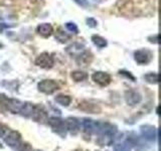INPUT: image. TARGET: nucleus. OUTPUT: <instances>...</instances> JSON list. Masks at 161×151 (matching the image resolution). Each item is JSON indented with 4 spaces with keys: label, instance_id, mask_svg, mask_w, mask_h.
Masks as SVG:
<instances>
[{
    "label": "nucleus",
    "instance_id": "21",
    "mask_svg": "<svg viewBox=\"0 0 161 151\" xmlns=\"http://www.w3.org/2000/svg\"><path fill=\"white\" fill-rule=\"evenodd\" d=\"M55 38H57L59 42L64 43L65 42H68V40H69L70 35L68 34L67 32H64L62 27H58V30H57V32H55Z\"/></svg>",
    "mask_w": 161,
    "mask_h": 151
},
{
    "label": "nucleus",
    "instance_id": "20",
    "mask_svg": "<svg viewBox=\"0 0 161 151\" xmlns=\"http://www.w3.org/2000/svg\"><path fill=\"white\" fill-rule=\"evenodd\" d=\"M33 108H34V105L30 104V103H23V106L21 110H20V113L22 116H24V117H31L32 115V112H33Z\"/></svg>",
    "mask_w": 161,
    "mask_h": 151
},
{
    "label": "nucleus",
    "instance_id": "12",
    "mask_svg": "<svg viewBox=\"0 0 161 151\" xmlns=\"http://www.w3.org/2000/svg\"><path fill=\"white\" fill-rule=\"evenodd\" d=\"M124 98H125V102L127 103V105L135 106V105H137L141 102V100H142V96H141L140 93H138L137 91H135V90H127L125 92Z\"/></svg>",
    "mask_w": 161,
    "mask_h": 151
},
{
    "label": "nucleus",
    "instance_id": "30",
    "mask_svg": "<svg viewBox=\"0 0 161 151\" xmlns=\"http://www.w3.org/2000/svg\"><path fill=\"white\" fill-rule=\"evenodd\" d=\"M74 1L75 3H78L79 5H80V6H87L88 5L87 0H74Z\"/></svg>",
    "mask_w": 161,
    "mask_h": 151
},
{
    "label": "nucleus",
    "instance_id": "14",
    "mask_svg": "<svg viewBox=\"0 0 161 151\" xmlns=\"http://www.w3.org/2000/svg\"><path fill=\"white\" fill-rule=\"evenodd\" d=\"M83 129H84V132L88 135H92L95 134L97 132L98 130V126H99V122H96V121L92 120V119H88L86 118L83 120Z\"/></svg>",
    "mask_w": 161,
    "mask_h": 151
},
{
    "label": "nucleus",
    "instance_id": "5",
    "mask_svg": "<svg viewBox=\"0 0 161 151\" xmlns=\"http://www.w3.org/2000/svg\"><path fill=\"white\" fill-rule=\"evenodd\" d=\"M37 89L39 92H42L43 94L52 95L59 89V85L53 80H43L38 83Z\"/></svg>",
    "mask_w": 161,
    "mask_h": 151
},
{
    "label": "nucleus",
    "instance_id": "11",
    "mask_svg": "<svg viewBox=\"0 0 161 151\" xmlns=\"http://www.w3.org/2000/svg\"><path fill=\"white\" fill-rule=\"evenodd\" d=\"M92 79L96 84H98L101 87H106L112 81V78H111V76L108 73L101 72V70L94 73L92 76Z\"/></svg>",
    "mask_w": 161,
    "mask_h": 151
},
{
    "label": "nucleus",
    "instance_id": "2",
    "mask_svg": "<svg viewBox=\"0 0 161 151\" xmlns=\"http://www.w3.org/2000/svg\"><path fill=\"white\" fill-rule=\"evenodd\" d=\"M117 133V126L111 123H99L98 130L96 134H98L97 142L100 146H110L112 145L115 139V135Z\"/></svg>",
    "mask_w": 161,
    "mask_h": 151
},
{
    "label": "nucleus",
    "instance_id": "31",
    "mask_svg": "<svg viewBox=\"0 0 161 151\" xmlns=\"http://www.w3.org/2000/svg\"><path fill=\"white\" fill-rule=\"evenodd\" d=\"M4 133H5V128H4V126H2L1 124H0V137H3V136H4Z\"/></svg>",
    "mask_w": 161,
    "mask_h": 151
},
{
    "label": "nucleus",
    "instance_id": "15",
    "mask_svg": "<svg viewBox=\"0 0 161 151\" xmlns=\"http://www.w3.org/2000/svg\"><path fill=\"white\" fill-rule=\"evenodd\" d=\"M79 109L84 111V112H88L91 114H99L101 112V108L98 105L88 102V101H84V102L80 103Z\"/></svg>",
    "mask_w": 161,
    "mask_h": 151
},
{
    "label": "nucleus",
    "instance_id": "29",
    "mask_svg": "<svg viewBox=\"0 0 161 151\" xmlns=\"http://www.w3.org/2000/svg\"><path fill=\"white\" fill-rule=\"evenodd\" d=\"M148 40H149L151 43H156V44H157L158 43V35L155 34L154 36H149L148 37Z\"/></svg>",
    "mask_w": 161,
    "mask_h": 151
},
{
    "label": "nucleus",
    "instance_id": "3",
    "mask_svg": "<svg viewBox=\"0 0 161 151\" xmlns=\"http://www.w3.org/2000/svg\"><path fill=\"white\" fill-rule=\"evenodd\" d=\"M0 105L6 110H8L9 112H11L13 114H19L20 110H21L23 106V102L16 99L7 98L5 95L0 94Z\"/></svg>",
    "mask_w": 161,
    "mask_h": 151
},
{
    "label": "nucleus",
    "instance_id": "17",
    "mask_svg": "<svg viewBox=\"0 0 161 151\" xmlns=\"http://www.w3.org/2000/svg\"><path fill=\"white\" fill-rule=\"evenodd\" d=\"M93 59V54L91 52H88V50H84V52L80 53L78 57H77V63L80 65V64H88L92 62Z\"/></svg>",
    "mask_w": 161,
    "mask_h": 151
},
{
    "label": "nucleus",
    "instance_id": "9",
    "mask_svg": "<svg viewBox=\"0 0 161 151\" xmlns=\"http://www.w3.org/2000/svg\"><path fill=\"white\" fill-rule=\"evenodd\" d=\"M31 118L37 123H47L48 120V116H47V112L43 109V107L42 106H35L33 108V112L31 115Z\"/></svg>",
    "mask_w": 161,
    "mask_h": 151
},
{
    "label": "nucleus",
    "instance_id": "34",
    "mask_svg": "<svg viewBox=\"0 0 161 151\" xmlns=\"http://www.w3.org/2000/svg\"><path fill=\"white\" fill-rule=\"evenodd\" d=\"M30 1H32V2H36V1H38V0H30Z\"/></svg>",
    "mask_w": 161,
    "mask_h": 151
},
{
    "label": "nucleus",
    "instance_id": "10",
    "mask_svg": "<svg viewBox=\"0 0 161 151\" xmlns=\"http://www.w3.org/2000/svg\"><path fill=\"white\" fill-rule=\"evenodd\" d=\"M152 53L147 49H139L134 53V59L139 64H146L152 59Z\"/></svg>",
    "mask_w": 161,
    "mask_h": 151
},
{
    "label": "nucleus",
    "instance_id": "25",
    "mask_svg": "<svg viewBox=\"0 0 161 151\" xmlns=\"http://www.w3.org/2000/svg\"><path fill=\"white\" fill-rule=\"evenodd\" d=\"M65 27L70 32H74L75 34H78L79 33V28L77 26V24L74 23V22H67L65 23Z\"/></svg>",
    "mask_w": 161,
    "mask_h": 151
},
{
    "label": "nucleus",
    "instance_id": "19",
    "mask_svg": "<svg viewBox=\"0 0 161 151\" xmlns=\"http://www.w3.org/2000/svg\"><path fill=\"white\" fill-rule=\"evenodd\" d=\"M55 102L59 105L64 106V107H68V106H69L70 103H72V98L68 95L60 94V95H58L57 97H55Z\"/></svg>",
    "mask_w": 161,
    "mask_h": 151
},
{
    "label": "nucleus",
    "instance_id": "23",
    "mask_svg": "<svg viewBox=\"0 0 161 151\" xmlns=\"http://www.w3.org/2000/svg\"><path fill=\"white\" fill-rule=\"evenodd\" d=\"M70 76L75 82H83L88 78V74L83 72V70H74Z\"/></svg>",
    "mask_w": 161,
    "mask_h": 151
},
{
    "label": "nucleus",
    "instance_id": "18",
    "mask_svg": "<svg viewBox=\"0 0 161 151\" xmlns=\"http://www.w3.org/2000/svg\"><path fill=\"white\" fill-rule=\"evenodd\" d=\"M84 45L80 44V43H74V44H70L67 48V53H69L70 55L73 57H78V55L84 52Z\"/></svg>",
    "mask_w": 161,
    "mask_h": 151
},
{
    "label": "nucleus",
    "instance_id": "13",
    "mask_svg": "<svg viewBox=\"0 0 161 151\" xmlns=\"http://www.w3.org/2000/svg\"><path fill=\"white\" fill-rule=\"evenodd\" d=\"M65 125H67V131H69L70 135L75 136L80 129V121L75 117H69L65 120Z\"/></svg>",
    "mask_w": 161,
    "mask_h": 151
},
{
    "label": "nucleus",
    "instance_id": "8",
    "mask_svg": "<svg viewBox=\"0 0 161 151\" xmlns=\"http://www.w3.org/2000/svg\"><path fill=\"white\" fill-rule=\"evenodd\" d=\"M4 142L6 143L8 146L12 148L16 149L18 146L21 143V135L18 131H10L9 133H7L4 137Z\"/></svg>",
    "mask_w": 161,
    "mask_h": 151
},
{
    "label": "nucleus",
    "instance_id": "24",
    "mask_svg": "<svg viewBox=\"0 0 161 151\" xmlns=\"http://www.w3.org/2000/svg\"><path fill=\"white\" fill-rule=\"evenodd\" d=\"M144 79L147 83L149 84H152V85H155V84H158L159 83V76L157 73H148L144 76Z\"/></svg>",
    "mask_w": 161,
    "mask_h": 151
},
{
    "label": "nucleus",
    "instance_id": "35",
    "mask_svg": "<svg viewBox=\"0 0 161 151\" xmlns=\"http://www.w3.org/2000/svg\"><path fill=\"white\" fill-rule=\"evenodd\" d=\"M32 151H40V150H32Z\"/></svg>",
    "mask_w": 161,
    "mask_h": 151
},
{
    "label": "nucleus",
    "instance_id": "4",
    "mask_svg": "<svg viewBox=\"0 0 161 151\" xmlns=\"http://www.w3.org/2000/svg\"><path fill=\"white\" fill-rule=\"evenodd\" d=\"M47 123L52 127L53 132L60 135L62 137H64L67 134V125H65L64 120L58 117H50L47 120Z\"/></svg>",
    "mask_w": 161,
    "mask_h": 151
},
{
    "label": "nucleus",
    "instance_id": "33",
    "mask_svg": "<svg viewBox=\"0 0 161 151\" xmlns=\"http://www.w3.org/2000/svg\"><path fill=\"white\" fill-rule=\"evenodd\" d=\"M102 0H87V2H90V3H93V4H98L100 3Z\"/></svg>",
    "mask_w": 161,
    "mask_h": 151
},
{
    "label": "nucleus",
    "instance_id": "22",
    "mask_svg": "<svg viewBox=\"0 0 161 151\" xmlns=\"http://www.w3.org/2000/svg\"><path fill=\"white\" fill-rule=\"evenodd\" d=\"M92 42L93 43L96 45V47H98L100 48H104L105 47H107V40H106L104 37L100 36V35H97V34H94L92 35Z\"/></svg>",
    "mask_w": 161,
    "mask_h": 151
},
{
    "label": "nucleus",
    "instance_id": "27",
    "mask_svg": "<svg viewBox=\"0 0 161 151\" xmlns=\"http://www.w3.org/2000/svg\"><path fill=\"white\" fill-rule=\"evenodd\" d=\"M119 74L122 75V76H125L126 78H128L130 80L135 81V77H134V76H132V75H131V73L130 72H127V70H120Z\"/></svg>",
    "mask_w": 161,
    "mask_h": 151
},
{
    "label": "nucleus",
    "instance_id": "26",
    "mask_svg": "<svg viewBox=\"0 0 161 151\" xmlns=\"http://www.w3.org/2000/svg\"><path fill=\"white\" fill-rule=\"evenodd\" d=\"M17 151H32V147L28 143H20V145L16 148Z\"/></svg>",
    "mask_w": 161,
    "mask_h": 151
},
{
    "label": "nucleus",
    "instance_id": "28",
    "mask_svg": "<svg viewBox=\"0 0 161 151\" xmlns=\"http://www.w3.org/2000/svg\"><path fill=\"white\" fill-rule=\"evenodd\" d=\"M87 24H88V26H90V27H96L97 26V20L96 19H94V18H88L87 19Z\"/></svg>",
    "mask_w": 161,
    "mask_h": 151
},
{
    "label": "nucleus",
    "instance_id": "16",
    "mask_svg": "<svg viewBox=\"0 0 161 151\" xmlns=\"http://www.w3.org/2000/svg\"><path fill=\"white\" fill-rule=\"evenodd\" d=\"M36 32L42 37H49L53 33V27L49 23H42L36 27Z\"/></svg>",
    "mask_w": 161,
    "mask_h": 151
},
{
    "label": "nucleus",
    "instance_id": "1",
    "mask_svg": "<svg viewBox=\"0 0 161 151\" xmlns=\"http://www.w3.org/2000/svg\"><path fill=\"white\" fill-rule=\"evenodd\" d=\"M155 2L156 0H129L120 8V11L125 15H132L133 10L138 6L139 8L137 16L150 14L147 10L151 8H155V6L153 5V3Z\"/></svg>",
    "mask_w": 161,
    "mask_h": 151
},
{
    "label": "nucleus",
    "instance_id": "6",
    "mask_svg": "<svg viewBox=\"0 0 161 151\" xmlns=\"http://www.w3.org/2000/svg\"><path fill=\"white\" fill-rule=\"evenodd\" d=\"M35 64L42 69H52L54 64V59L53 54L44 52L40 53L35 59Z\"/></svg>",
    "mask_w": 161,
    "mask_h": 151
},
{
    "label": "nucleus",
    "instance_id": "32",
    "mask_svg": "<svg viewBox=\"0 0 161 151\" xmlns=\"http://www.w3.org/2000/svg\"><path fill=\"white\" fill-rule=\"evenodd\" d=\"M7 27H9L8 25H5V24H3V23H0V33H2L3 29H4V28H7Z\"/></svg>",
    "mask_w": 161,
    "mask_h": 151
},
{
    "label": "nucleus",
    "instance_id": "7",
    "mask_svg": "<svg viewBox=\"0 0 161 151\" xmlns=\"http://www.w3.org/2000/svg\"><path fill=\"white\" fill-rule=\"evenodd\" d=\"M140 132H141V135H142V137L147 141H150V142H153V141L157 139V129L152 125H149V124L141 125Z\"/></svg>",
    "mask_w": 161,
    "mask_h": 151
}]
</instances>
